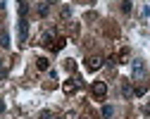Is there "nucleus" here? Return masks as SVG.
Wrapping results in <instances>:
<instances>
[{"instance_id":"19","label":"nucleus","mask_w":150,"mask_h":119,"mask_svg":"<svg viewBox=\"0 0 150 119\" xmlns=\"http://www.w3.org/2000/svg\"><path fill=\"white\" fill-rule=\"evenodd\" d=\"M52 119H62V117H55V114H52Z\"/></svg>"},{"instance_id":"2","label":"nucleus","mask_w":150,"mask_h":119,"mask_svg":"<svg viewBox=\"0 0 150 119\" xmlns=\"http://www.w3.org/2000/svg\"><path fill=\"white\" fill-rule=\"evenodd\" d=\"M91 93H93V98H105L107 95V84L105 81H96L91 86Z\"/></svg>"},{"instance_id":"4","label":"nucleus","mask_w":150,"mask_h":119,"mask_svg":"<svg viewBox=\"0 0 150 119\" xmlns=\"http://www.w3.org/2000/svg\"><path fill=\"white\" fill-rule=\"evenodd\" d=\"M26 33H29V22H26V17H19V38H22V43L26 41Z\"/></svg>"},{"instance_id":"7","label":"nucleus","mask_w":150,"mask_h":119,"mask_svg":"<svg viewBox=\"0 0 150 119\" xmlns=\"http://www.w3.org/2000/svg\"><path fill=\"white\" fill-rule=\"evenodd\" d=\"M131 69H134V76H143V62L141 59H134V62H131Z\"/></svg>"},{"instance_id":"9","label":"nucleus","mask_w":150,"mask_h":119,"mask_svg":"<svg viewBox=\"0 0 150 119\" xmlns=\"http://www.w3.org/2000/svg\"><path fill=\"white\" fill-rule=\"evenodd\" d=\"M64 43H67V41H64V38H57V41H55V43H52V48H50V50H52V52H60V50L64 48Z\"/></svg>"},{"instance_id":"15","label":"nucleus","mask_w":150,"mask_h":119,"mask_svg":"<svg viewBox=\"0 0 150 119\" xmlns=\"http://www.w3.org/2000/svg\"><path fill=\"white\" fill-rule=\"evenodd\" d=\"M38 14L45 17V14H48V5H38Z\"/></svg>"},{"instance_id":"6","label":"nucleus","mask_w":150,"mask_h":119,"mask_svg":"<svg viewBox=\"0 0 150 119\" xmlns=\"http://www.w3.org/2000/svg\"><path fill=\"white\" fill-rule=\"evenodd\" d=\"M100 67H103V57H91L88 59V69L91 72H98Z\"/></svg>"},{"instance_id":"21","label":"nucleus","mask_w":150,"mask_h":119,"mask_svg":"<svg viewBox=\"0 0 150 119\" xmlns=\"http://www.w3.org/2000/svg\"><path fill=\"white\" fill-rule=\"evenodd\" d=\"M81 119H88V117H81Z\"/></svg>"},{"instance_id":"3","label":"nucleus","mask_w":150,"mask_h":119,"mask_svg":"<svg viewBox=\"0 0 150 119\" xmlns=\"http://www.w3.org/2000/svg\"><path fill=\"white\" fill-rule=\"evenodd\" d=\"M57 41V36H55V31H45L43 36H41V45H45V48H52V43Z\"/></svg>"},{"instance_id":"17","label":"nucleus","mask_w":150,"mask_h":119,"mask_svg":"<svg viewBox=\"0 0 150 119\" xmlns=\"http://www.w3.org/2000/svg\"><path fill=\"white\" fill-rule=\"evenodd\" d=\"M0 76H5V69H3V59H0Z\"/></svg>"},{"instance_id":"13","label":"nucleus","mask_w":150,"mask_h":119,"mask_svg":"<svg viewBox=\"0 0 150 119\" xmlns=\"http://www.w3.org/2000/svg\"><path fill=\"white\" fill-rule=\"evenodd\" d=\"M122 12H124V14L131 12V0H124V3H122Z\"/></svg>"},{"instance_id":"18","label":"nucleus","mask_w":150,"mask_h":119,"mask_svg":"<svg viewBox=\"0 0 150 119\" xmlns=\"http://www.w3.org/2000/svg\"><path fill=\"white\" fill-rule=\"evenodd\" d=\"M0 112H5V103L3 100H0Z\"/></svg>"},{"instance_id":"11","label":"nucleus","mask_w":150,"mask_h":119,"mask_svg":"<svg viewBox=\"0 0 150 119\" xmlns=\"http://www.w3.org/2000/svg\"><path fill=\"white\" fill-rule=\"evenodd\" d=\"M0 45H3V48H10V36H7V31L0 33Z\"/></svg>"},{"instance_id":"1","label":"nucleus","mask_w":150,"mask_h":119,"mask_svg":"<svg viewBox=\"0 0 150 119\" xmlns=\"http://www.w3.org/2000/svg\"><path fill=\"white\" fill-rule=\"evenodd\" d=\"M79 88H81V81H79L76 76H71L69 81H64V84H62V91H64L67 95H74V93H76Z\"/></svg>"},{"instance_id":"14","label":"nucleus","mask_w":150,"mask_h":119,"mask_svg":"<svg viewBox=\"0 0 150 119\" xmlns=\"http://www.w3.org/2000/svg\"><path fill=\"white\" fill-rule=\"evenodd\" d=\"M64 69H67V72H74V69H76V64H74V59H67V62H64Z\"/></svg>"},{"instance_id":"16","label":"nucleus","mask_w":150,"mask_h":119,"mask_svg":"<svg viewBox=\"0 0 150 119\" xmlns=\"http://www.w3.org/2000/svg\"><path fill=\"white\" fill-rule=\"evenodd\" d=\"M41 119H52V114L50 112H41Z\"/></svg>"},{"instance_id":"12","label":"nucleus","mask_w":150,"mask_h":119,"mask_svg":"<svg viewBox=\"0 0 150 119\" xmlns=\"http://www.w3.org/2000/svg\"><path fill=\"white\" fill-rule=\"evenodd\" d=\"M145 91H148V84H141V86H136V88H134V95H138V98H141Z\"/></svg>"},{"instance_id":"8","label":"nucleus","mask_w":150,"mask_h":119,"mask_svg":"<svg viewBox=\"0 0 150 119\" xmlns=\"http://www.w3.org/2000/svg\"><path fill=\"white\" fill-rule=\"evenodd\" d=\"M100 114H103V119H112V117H115V107H112V105H103Z\"/></svg>"},{"instance_id":"10","label":"nucleus","mask_w":150,"mask_h":119,"mask_svg":"<svg viewBox=\"0 0 150 119\" xmlns=\"http://www.w3.org/2000/svg\"><path fill=\"white\" fill-rule=\"evenodd\" d=\"M48 64H50V62H48L45 57H38V59H36V67H38L41 72H45V69H48Z\"/></svg>"},{"instance_id":"20","label":"nucleus","mask_w":150,"mask_h":119,"mask_svg":"<svg viewBox=\"0 0 150 119\" xmlns=\"http://www.w3.org/2000/svg\"><path fill=\"white\" fill-rule=\"evenodd\" d=\"M48 3H57V0H48Z\"/></svg>"},{"instance_id":"5","label":"nucleus","mask_w":150,"mask_h":119,"mask_svg":"<svg viewBox=\"0 0 150 119\" xmlns=\"http://www.w3.org/2000/svg\"><path fill=\"white\" fill-rule=\"evenodd\" d=\"M122 95H124V98H131V95H134V88H131V81H129V79L122 81Z\"/></svg>"}]
</instances>
